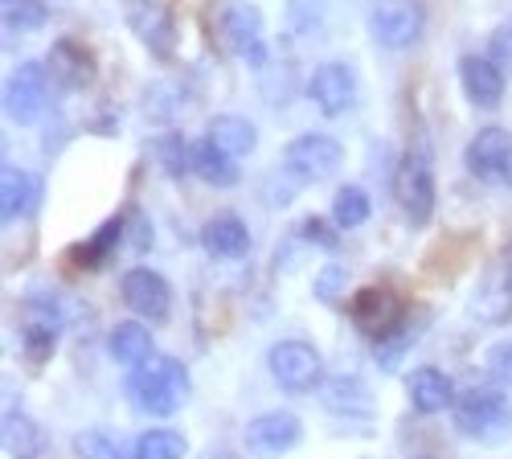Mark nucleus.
<instances>
[{"label": "nucleus", "instance_id": "1", "mask_svg": "<svg viewBox=\"0 0 512 459\" xmlns=\"http://www.w3.org/2000/svg\"><path fill=\"white\" fill-rule=\"evenodd\" d=\"M123 394H127V402H132L140 414H148V419H168V414H177L189 402L193 378H189L185 361H177V357H152L140 369H127Z\"/></svg>", "mask_w": 512, "mask_h": 459}, {"label": "nucleus", "instance_id": "2", "mask_svg": "<svg viewBox=\"0 0 512 459\" xmlns=\"http://www.w3.org/2000/svg\"><path fill=\"white\" fill-rule=\"evenodd\" d=\"M451 423L472 443H504L512 435V406L496 386H467L455 394Z\"/></svg>", "mask_w": 512, "mask_h": 459}, {"label": "nucleus", "instance_id": "3", "mask_svg": "<svg viewBox=\"0 0 512 459\" xmlns=\"http://www.w3.org/2000/svg\"><path fill=\"white\" fill-rule=\"evenodd\" d=\"M267 373L283 394H316L324 386V357L312 341L287 337L267 349Z\"/></svg>", "mask_w": 512, "mask_h": 459}, {"label": "nucleus", "instance_id": "4", "mask_svg": "<svg viewBox=\"0 0 512 459\" xmlns=\"http://www.w3.org/2000/svg\"><path fill=\"white\" fill-rule=\"evenodd\" d=\"M435 173H431V160H426L418 148H410L402 160H398V169H394V201H398V210L410 226H426L435 218Z\"/></svg>", "mask_w": 512, "mask_h": 459}, {"label": "nucleus", "instance_id": "5", "mask_svg": "<svg viewBox=\"0 0 512 459\" xmlns=\"http://www.w3.org/2000/svg\"><path fill=\"white\" fill-rule=\"evenodd\" d=\"M340 164H345V148H340L336 136L324 132H308V136H295L283 144V173L295 185H316L328 181Z\"/></svg>", "mask_w": 512, "mask_h": 459}, {"label": "nucleus", "instance_id": "6", "mask_svg": "<svg viewBox=\"0 0 512 459\" xmlns=\"http://www.w3.org/2000/svg\"><path fill=\"white\" fill-rule=\"evenodd\" d=\"M369 33L381 50H410L426 33L422 0H373L369 5Z\"/></svg>", "mask_w": 512, "mask_h": 459}, {"label": "nucleus", "instance_id": "7", "mask_svg": "<svg viewBox=\"0 0 512 459\" xmlns=\"http://www.w3.org/2000/svg\"><path fill=\"white\" fill-rule=\"evenodd\" d=\"M54 74L46 62H25L5 82V115L13 123H37L54 103Z\"/></svg>", "mask_w": 512, "mask_h": 459}, {"label": "nucleus", "instance_id": "8", "mask_svg": "<svg viewBox=\"0 0 512 459\" xmlns=\"http://www.w3.org/2000/svg\"><path fill=\"white\" fill-rule=\"evenodd\" d=\"M66 332V312H62V300L54 296V291H33V296L25 300V324H21V345L25 353L41 365L50 361L58 341Z\"/></svg>", "mask_w": 512, "mask_h": 459}, {"label": "nucleus", "instance_id": "9", "mask_svg": "<svg viewBox=\"0 0 512 459\" xmlns=\"http://www.w3.org/2000/svg\"><path fill=\"white\" fill-rule=\"evenodd\" d=\"M218 29H222V41L226 50L246 62L250 70H263L267 66V29H263V13L246 5V0H234V5L222 9L218 17Z\"/></svg>", "mask_w": 512, "mask_h": 459}, {"label": "nucleus", "instance_id": "10", "mask_svg": "<svg viewBox=\"0 0 512 459\" xmlns=\"http://www.w3.org/2000/svg\"><path fill=\"white\" fill-rule=\"evenodd\" d=\"M308 99L320 115L340 119L357 107V74L349 62H324L308 78Z\"/></svg>", "mask_w": 512, "mask_h": 459}, {"label": "nucleus", "instance_id": "11", "mask_svg": "<svg viewBox=\"0 0 512 459\" xmlns=\"http://www.w3.org/2000/svg\"><path fill=\"white\" fill-rule=\"evenodd\" d=\"M246 451L250 455H259V459H279L287 455L291 447H300L304 439V423L295 419L291 410H267L259 414V419H250L246 423Z\"/></svg>", "mask_w": 512, "mask_h": 459}, {"label": "nucleus", "instance_id": "12", "mask_svg": "<svg viewBox=\"0 0 512 459\" xmlns=\"http://www.w3.org/2000/svg\"><path fill=\"white\" fill-rule=\"evenodd\" d=\"M119 296L123 304L132 308L140 320H168L173 316V287L168 279L152 267H132L119 283Z\"/></svg>", "mask_w": 512, "mask_h": 459}, {"label": "nucleus", "instance_id": "13", "mask_svg": "<svg viewBox=\"0 0 512 459\" xmlns=\"http://www.w3.org/2000/svg\"><path fill=\"white\" fill-rule=\"evenodd\" d=\"M123 13H127V25L136 29V37L152 54H173L177 46V25H173V13H168L160 0H123Z\"/></svg>", "mask_w": 512, "mask_h": 459}, {"label": "nucleus", "instance_id": "14", "mask_svg": "<svg viewBox=\"0 0 512 459\" xmlns=\"http://www.w3.org/2000/svg\"><path fill=\"white\" fill-rule=\"evenodd\" d=\"M508 156H512V136H508V128H496L492 123V128H480L472 136V144L463 152V164L476 181H504Z\"/></svg>", "mask_w": 512, "mask_h": 459}, {"label": "nucleus", "instance_id": "15", "mask_svg": "<svg viewBox=\"0 0 512 459\" xmlns=\"http://www.w3.org/2000/svg\"><path fill=\"white\" fill-rule=\"evenodd\" d=\"M46 66H50V74H54V82L62 91H87L95 82V54L82 46V41H74V37L54 41Z\"/></svg>", "mask_w": 512, "mask_h": 459}, {"label": "nucleus", "instance_id": "16", "mask_svg": "<svg viewBox=\"0 0 512 459\" xmlns=\"http://www.w3.org/2000/svg\"><path fill=\"white\" fill-rule=\"evenodd\" d=\"M320 402H324L328 414H336V419H369L373 414V394H369V386L361 378H353V373L324 378Z\"/></svg>", "mask_w": 512, "mask_h": 459}, {"label": "nucleus", "instance_id": "17", "mask_svg": "<svg viewBox=\"0 0 512 459\" xmlns=\"http://www.w3.org/2000/svg\"><path fill=\"white\" fill-rule=\"evenodd\" d=\"M398 320H402V308L394 300V291H381V287L357 291V300H353V324L365 332L369 341H381Z\"/></svg>", "mask_w": 512, "mask_h": 459}, {"label": "nucleus", "instance_id": "18", "mask_svg": "<svg viewBox=\"0 0 512 459\" xmlns=\"http://www.w3.org/2000/svg\"><path fill=\"white\" fill-rule=\"evenodd\" d=\"M459 82L472 107H496L504 99V70L488 54H467L459 62Z\"/></svg>", "mask_w": 512, "mask_h": 459}, {"label": "nucleus", "instance_id": "19", "mask_svg": "<svg viewBox=\"0 0 512 459\" xmlns=\"http://www.w3.org/2000/svg\"><path fill=\"white\" fill-rule=\"evenodd\" d=\"M455 386H451V378L443 369H435V365H418L410 378H406V398H410V406L418 410V414H439V410H451L455 406Z\"/></svg>", "mask_w": 512, "mask_h": 459}, {"label": "nucleus", "instance_id": "20", "mask_svg": "<svg viewBox=\"0 0 512 459\" xmlns=\"http://www.w3.org/2000/svg\"><path fill=\"white\" fill-rule=\"evenodd\" d=\"M472 316L480 324H504V320H512V275L500 263L480 279L476 296H472Z\"/></svg>", "mask_w": 512, "mask_h": 459}, {"label": "nucleus", "instance_id": "21", "mask_svg": "<svg viewBox=\"0 0 512 459\" xmlns=\"http://www.w3.org/2000/svg\"><path fill=\"white\" fill-rule=\"evenodd\" d=\"M41 201V181L25 169L5 164L0 169V222H17L21 214H33Z\"/></svg>", "mask_w": 512, "mask_h": 459}, {"label": "nucleus", "instance_id": "22", "mask_svg": "<svg viewBox=\"0 0 512 459\" xmlns=\"http://www.w3.org/2000/svg\"><path fill=\"white\" fill-rule=\"evenodd\" d=\"M107 349L123 369H140L156 357L152 328H144V320H119L111 328V337H107Z\"/></svg>", "mask_w": 512, "mask_h": 459}, {"label": "nucleus", "instance_id": "23", "mask_svg": "<svg viewBox=\"0 0 512 459\" xmlns=\"http://www.w3.org/2000/svg\"><path fill=\"white\" fill-rule=\"evenodd\" d=\"M0 443H5L9 459H41L50 447L46 427L29 419L25 410H5V427H0Z\"/></svg>", "mask_w": 512, "mask_h": 459}, {"label": "nucleus", "instance_id": "24", "mask_svg": "<svg viewBox=\"0 0 512 459\" xmlns=\"http://www.w3.org/2000/svg\"><path fill=\"white\" fill-rule=\"evenodd\" d=\"M201 246L209 250L213 259H242L246 250H250V230L238 214H213L201 230Z\"/></svg>", "mask_w": 512, "mask_h": 459}, {"label": "nucleus", "instance_id": "25", "mask_svg": "<svg viewBox=\"0 0 512 459\" xmlns=\"http://www.w3.org/2000/svg\"><path fill=\"white\" fill-rule=\"evenodd\" d=\"M189 173H197L205 185L213 189H234L242 181V169H238V160L226 156L222 148H213L205 136L197 144H189Z\"/></svg>", "mask_w": 512, "mask_h": 459}, {"label": "nucleus", "instance_id": "26", "mask_svg": "<svg viewBox=\"0 0 512 459\" xmlns=\"http://www.w3.org/2000/svg\"><path fill=\"white\" fill-rule=\"evenodd\" d=\"M205 140L213 148H222L226 156L242 160L254 152V144H259V132H254V123L246 115H213L209 128H205Z\"/></svg>", "mask_w": 512, "mask_h": 459}, {"label": "nucleus", "instance_id": "27", "mask_svg": "<svg viewBox=\"0 0 512 459\" xmlns=\"http://www.w3.org/2000/svg\"><path fill=\"white\" fill-rule=\"evenodd\" d=\"M123 226H127V218H111V222H107V226H99L87 242H78V246L70 250V259H74L82 271L103 267V263L115 255V246L123 242Z\"/></svg>", "mask_w": 512, "mask_h": 459}, {"label": "nucleus", "instance_id": "28", "mask_svg": "<svg viewBox=\"0 0 512 459\" xmlns=\"http://www.w3.org/2000/svg\"><path fill=\"white\" fill-rule=\"evenodd\" d=\"M185 455H189V439L173 427H152L132 447V459H185Z\"/></svg>", "mask_w": 512, "mask_h": 459}, {"label": "nucleus", "instance_id": "29", "mask_svg": "<svg viewBox=\"0 0 512 459\" xmlns=\"http://www.w3.org/2000/svg\"><path fill=\"white\" fill-rule=\"evenodd\" d=\"M369 214H373V201H369V193H365L361 185H340V189H336V197H332V222H336L340 230L365 226Z\"/></svg>", "mask_w": 512, "mask_h": 459}, {"label": "nucleus", "instance_id": "30", "mask_svg": "<svg viewBox=\"0 0 512 459\" xmlns=\"http://www.w3.org/2000/svg\"><path fill=\"white\" fill-rule=\"evenodd\" d=\"M422 337V324L418 320H410V316H402L390 332H386V337H381V341H373V353H377V365L381 369H398V361H402V353L414 345Z\"/></svg>", "mask_w": 512, "mask_h": 459}, {"label": "nucleus", "instance_id": "31", "mask_svg": "<svg viewBox=\"0 0 512 459\" xmlns=\"http://www.w3.org/2000/svg\"><path fill=\"white\" fill-rule=\"evenodd\" d=\"M0 21H5V29L13 37L17 33H37L50 21V9L41 5V0H0Z\"/></svg>", "mask_w": 512, "mask_h": 459}, {"label": "nucleus", "instance_id": "32", "mask_svg": "<svg viewBox=\"0 0 512 459\" xmlns=\"http://www.w3.org/2000/svg\"><path fill=\"white\" fill-rule=\"evenodd\" d=\"M74 455L78 459H127L123 451H119V443L107 435V431H78L74 435Z\"/></svg>", "mask_w": 512, "mask_h": 459}, {"label": "nucleus", "instance_id": "33", "mask_svg": "<svg viewBox=\"0 0 512 459\" xmlns=\"http://www.w3.org/2000/svg\"><path fill=\"white\" fill-rule=\"evenodd\" d=\"M484 361H488V373L496 378V386L512 394V341H496V345L484 353Z\"/></svg>", "mask_w": 512, "mask_h": 459}, {"label": "nucleus", "instance_id": "34", "mask_svg": "<svg viewBox=\"0 0 512 459\" xmlns=\"http://www.w3.org/2000/svg\"><path fill=\"white\" fill-rule=\"evenodd\" d=\"M488 58H492L504 74H512V21H504V25L488 37Z\"/></svg>", "mask_w": 512, "mask_h": 459}, {"label": "nucleus", "instance_id": "35", "mask_svg": "<svg viewBox=\"0 0 512 459\" xmlns=\"http://www.w3.org/2000/svg\"><path fill=\"white\" fill-rule=\"evenodd\" d=\"M300 234H304L308 242H316V246H324V250H336V234H328V226H324L320 218H308V222L300 226Z\"/></svg>", "mask_w": 512, "mask_h": 459}, {"label": "nucleus", "instance_id": "36", "mask_svg": "<svg viewBox=\"0 0 512 459\" xmlns=\"http://www.w3.org/2000/svg\"><path fill=\"white\" fill-rule=\"evenodd\" d=\"M340 279H345V275H340L336 267H328V275L316 279V296H320V300H332V291L340 287Z\"/></svg>", "mask_w": 512, "mask_h": 459}, {"label": "nucleus", "instance_id": "37", "mask_svg": "<svg viewBox=\"0 0 512 459\" xmlns=\"http://www.w3.org/2000/svg\"><path fill=\"white\" fill-rule=\"evenodd\" d=\"M496 263H500V267H504V271L512 275V238L504 242V250H500V259H496Z\"/></svg>", "mask_w": 512, "mask_h": 459}, {"label": "nucleus", "instance_id": "38", "mask_svg": "<svg viewBox=\"0 0 512 459\" xmlns=\"http://www.w3.org/2000/svg\"><path fill=\"white\" fill-rule=\"evenodd\" d=\"M504 185L512 189V156H508V169H504Z\"/></svg>", "mask_w": 512, "mask_h": 459}, {"label": "nucleus", "instance_id": "39", "mask_svg": "<svg viewBox=\"0 0 512 459\" xmlns=\"http://www.w3.org/2000/svg\"><path fill=\"white\" fill-rule=\"evenodd\" d=\"M205 459H234L230 451H213V455H205Z\"/></svg>", "mask_w": 512, "mask_h": 459}]
</instances>
